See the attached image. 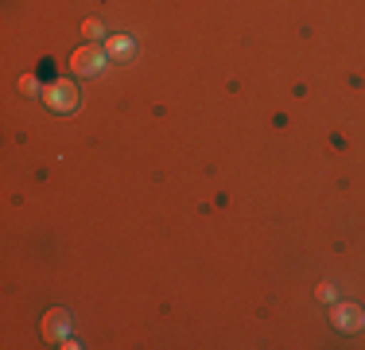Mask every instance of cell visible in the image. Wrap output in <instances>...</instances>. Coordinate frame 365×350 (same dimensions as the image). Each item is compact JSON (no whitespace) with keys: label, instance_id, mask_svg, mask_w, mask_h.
Wrapping results in <instances>:
<instances>
[{"label":"cell","instance_id":"277c9868","mask_svg":"<svg viewBox=\"0 0 365 350\" xmlns=\"http://www.w3.org/2000/svg\"><path fill=\"white\" fill-rule=\"evenodd\" d=\"M330 323H334L338 331H346V335H354V331L365 327V308H358V304H338L330 308Z\"/></svg>","mask_w":365,"mask_h":350},{"label":"cell","instance_id":"7a4b0ae2","mask_svg":"<svg viewBox=\"0 0 365 350\" xmlns=\"http://www.w3.org/2000/svg\"><path fill=\"white\" fill-rule=\"evenodd\" d=\"M109 66V55H106V47H78L74 55H71V70L74 74H86V78H98L101 70Z\"/></svg>","mask_w":365,"mask_h":350},{"label":"cell","instance_id":"ba28073f","mask_svg":"<svg viewBox=\"0 0 365 350\" xmlns=\"http://www.w3.org/2000/svg\"><path fill=\"white\" fill-rule=\"evenodd\" d=\"M20 90H24V94H36V90H39V78H31V74L20 78Z\"/></svg>","mask_w":365,"mask_h":350},{"label":"cell","instance_id":"8992f818","mask_svg":"<svg viewBox=\"0 0 365 350\" xmlns=\"http://www.w3.org/2000/svg\"><path fill=\"white\" fill-rule=\"evenodd\" d=\"M315 300H323V304H334L338 300V292H334V284H330V280H323V284L315 288Z\"/></svg>","mask_w":365,"mask_h":350},{"label":"cell","instance_id":"5b68a950","mask_svg":"<svg viewBox=\"0 0 365 350\" xmlns=\"http://www.w3.org/2000/svg\"><path fill=\"white\" fill-rule=\"evenodd\" d=\"M106 55L113 59V63H133L136 59V39L128 31H117L106 39Z\"/></svg>","mask_w":365,"mask_h":350},{"label":"cell","instance_id":"52a82bcc","mask_svg":"<svg viewBox=\"0 0 365 350\" xmlns=\"http://www.w3.org/2000/svg\"><path fill=\"white\" fill-rule=\"evenodd\" d=\"M82 35L93 43V39H101V35H106V28H101V20H86L82 24Z\"/></svg>","mask_w":365,"mask_h":350},{"label":"cell","instance_id":"3957f363","mask_svg":"<svg viewBox=\"0 0 365 350\" xmlns=\"http://www.w3.org/2000/svg\"><path fill=\"white\" fill-rule=\"evenodd\" d=\"M43 339L63 346L66 339H71V311H66V308H51L47 315H43Z\"/></svg>","mask_w":365,"mask_h":350},{"label":"cell","instance_id":"6da1fadb","mask_svg":"<svg viewBox=\"0 0 365 350\" xmlns=\"http://www.w3.org/2000/svg\"><path fill=\"white\" fill-rule=\"evenodd\" d=\"M43 101H47L51 113H71V109H78V86L71 78H55V82L43 90Z\"/></svg>","mask_w":365,"mask_h":350}]
</instances>
